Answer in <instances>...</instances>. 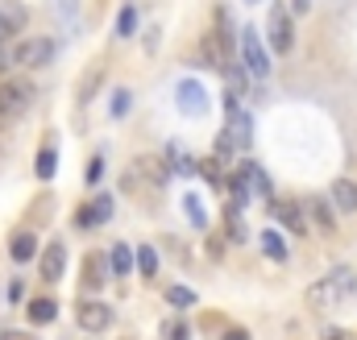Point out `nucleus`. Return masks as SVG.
I'll return each mask as SVG.
<instances>
[{"label":"nucleus","instance_id":"nucleus-1","mask_svg":"<svg viewBox=\"0 0 357 340\" xmlns=\"http://www.w3.org/2000/svg\"><path fill=\"white\" fill-rule=\"evenodd\" d=\"M33 95H38V91H33L29 79L4 75V79H0V129H8V125H13L29 104H33Z\"/></svg>","mask_w":357,"mask_h":340},{"label":"nucleus","instance_id":"nucleus-2","mask_svg":"<svg viewBox=\"0 0 357 340\" xmlns=\"http://www.w3.org/2000/svg\"><path fill=\"white\" fill-rule=\"evenodd\" d=\"M54 54H59V46H54L50 38H21V42L13 46L8 63H17V67H25V71H38V67H50Z\"/></svg>","mask_w":357,"mask_h":340},{"label":"nucleus","instance_id":"nucleus-3","mask_svg":"<svg viewBox=\"0 0 357 340\" xmlns=\"http://www.w3.org/2000/svg\"><path fill=\"white\" fill-rule=\"evenodd\" d=\"M354 282H357L354 270H349V265H337V270H333L324 282H316V286L307 291V303H312V307H328V303L345 299V295L354 291Z\"/></svg>","mask_w":357,"mask_h":340},{"label":"nucleus","instance_id":"nucleus-4","mask_svg":"<svg viewBox=\"0 0 357 340\" xmlns=\"http://www.w3.org/2000/svg\"><path fill=\"white\" fill-rule=\"evenodd\" d=\"M241 63H245V71L254 79H266L270 75V54H266V46H262V33L254 25H245V33H241Z\"/></svg>","mask_w":357,"mask_h":340},{"label":"nucleus","instance_id":"nucleus-5","mask_svg":"<svg viewBox=\"0 0 357 340\" xmlns=\"http://www.w3.org/2000/svg\"><path fill=\"white\" fill-rule=\"evenodd\" d=\"M266 38H270V50H274V54H291V50H295V25H291V13H287L282 4L270 8Z\"/></svg>","mask_w":357,"mask_h":340},{"label":"nucleus","instance_id":"nucleus-6","mask_svg":"<svg viewBox=\"0 0 357 340\" xmlns=\"http://www.w3.org/2000/svg\"><path fill=\"white\" fill-rule=\"evenodd\" d=\"M75 324H79L84 332H108V328H112V307L100 303V299H84V303L75 307Z\"/></svg>","mask_w":357,"mask_h":340},{"label":"nucleus","instance_id":"nucleus-7","mask_svg":"<svg viewBox=\"0 0 357 340\" xmlns=\"http://www.w3.org/2000/svg\"><path fill=\"white\" fill-rule=\"evenodd\" d=\"M175 104L183 116H204V108H208V91L195 84V79H183L175 87Z\"/></svg>","mask_w":357,"mask_h":340},{"label":"nucleus","instance_id":"nucleus-8","mask_svg":"<svg viewBox=\"0 0 357 340\" xmlns=\"http://www.w3.org/2000/svg\"><path fill=\"white\" fill-rule=\"evenodd\" d=\"M112 216V195H96L91 203H84L79 212H75V229H96V224H104Z\"/></svg>","mask_w":357,"mask_h":340},{"label":"nucleus","instance_id":"nucleus-9","mask_svg":"<svg viewBox=\"0 0 357 340\" xmlns=\"http://www.w3.org/2000/svg\"><path fill=\"white\" fill-rule=\"evenodd\" d=\"M67 270V245L63 241H50L46 254H42V282H59Z\"/></svg>","mask_w":357,"mask_h":340},{"label":"nucleus","instance_id":"nucleus-10","mask_svg":"<svg viewBox=\"0 0 357 340\" xmlns=\"http://www.w3.org/2000/svg\"><path fill=\"white\" fill-rule=\"evenodd\" d=\"M21 25H25V8H21L17 0H0V46H4Z\"/></svg>","mask_w":357,"mask_h":340},{"label":"nucleus","instance_id":"nucleus-11","mask_svg":"<svg viewBox=\"0 0 357 340\" xmlns=\"http://www.w3.org/2000/svg\"><path fill=\"white\" fill-rule=\"evenodd\" d=\"M250 129H254L250 112H241V108H237V112H229V133H225V137H229V146H241V150H245V146L254 141V133H250Z\"/></svg>","mask_w":357,"mask_h":340},{"label":"nucleus","instance_id":"nucleus-12","mask_svg":"<svg viewBox=\"0 0 357 340\" xmlns=\"http://www.w3.org/2000/svg\"><path fill=\"white\" fill-rule=\"evenodd\" d=\"M274 220H278L282 229H291L295 237H303V233H307V220H303V208H295V203H282V199H278V203H274Z\"/></svg>","mask_w":357,"mask_h":340},{"label":"nucleus","instance_id":"nucleus-13","mask_svg":"<svg viewBox=\"0 0 357 340\" xmlns=\"http://www.w3.org/2000/svg\"><path fill=\"white\" fill-rule=\"evenodd\" d=\"M199 59H204V67H212V71H229V50L220 46V38H204V42H199Z\"/></svg>","mask_w":357,"mask_h":340},{"label":"nucleus","instance_id":"nucleus-14","mask_svg":"<svg viewBox=\"0 0 357 340\" xmlns=\"http://www.w3.org/2000/svg\"><path fill=\"white\" fill-rule=\"evenodd\" d=\"M8 254H13V261H33V257H38V237H33L29 229L13 233V237H8Z\"/></svg>","mask_w":357,"mask_h":340},{"label":"nucleus","instance_id":"nucleus-15","mask_svg":"<svg viewBox=\"0 0 357 340\" xmlns=\"http://www.w3.org/2000/svg\"><path fill=\"white\" fill-rule=\"evenodd\" d=\"M328 199H333V208H341V212H357V183L337 178V183L328 187Z\"/></svg>","mask_w":357,"mask_h":340},{"label":"nucleus","instance_id":"nucleus-16","mask_svg":"<svg viewBox=\"0 0 357 340\" xmlns=\"http://www.w3.org/2000/svg\"><path fill=\"white\" fill-rule=\"evenodd\" d=\"M237 174H241V183H245V191H250V195H262V199L270 195V178H266L258 167H254V162H245Z\"/></svg>","mask_w":357,"mask_h":340},{"label":"nucleus","instance_id":"nucleus-17","mask_svg":"<svg viewBox=\"0 0 357 340\" xmlns=\"http://www.w3.org/2000/svg\"><path fill=\"white\" fill-rule=\"evenodd\" d=\"M54 316H59V303H54L50 295H42V299L29 303V324H50Z\"/></svg>","mask_w":357,"mask_h":340},{"label":"nucleus","instance_id":"nucleus-18","mask_svg":"<svg viewBox=\"0 0 357 340\" xmlns=\"http://www.w3.org/2000/svg\"><path fill=\"white\" fill-rule=\"evenodd\" d=\"M108 270H112V274H129V270H133V249H129L125 241L112 245V254H108Z\"/></svg>","mask_w":357,"mask_h":340},{"label":"nucleus","instance_id":"nucleus-19","mask_svg":"<svg viewBox=\"0 0 357 340\" xmlns=\"http://www.w3.org/2000/svg\"><path fill=\"white\" fill-rule=\"evenodd\" d=\"M133 265L142 270V278H154V274H158V249H154V245L133 249Z\"/></svg>","mask_w":357,"mask_h":340},{"label":"nucleus","instance_id":"nucleus-20","mask_svg":"<svg viewBox=\"0 0 357 340\" xmlns=\"http://www.w3.org/2000/svg\"><path fill=\"white\" fill-rule=\"evenodd\" d=\"M307 212H312V220H316V229H320V233H337V220H333V208H328L324 199H312V208H307Z\"/></svg>","mask_w":357,"mask_h":340},{"label":"nucleus","instance_id":"nucleus-21","mask_svg":"<svg viewBox=\"0 0 357 340\" xmlns=\"http://www.w3.org/2000/svg\"><path fill=\"white\" fill-rule=\"evenodd\" d=\"M54 170H59V154H54V146H42V154H38V167H33V174H38L42 183H50V178H54Z\"/></svg>","mask_w":357,"mask_h":340},{"label":"nucleus","instance_id":"nucleus-22","mask_svg":"<svg viewBox=\"0 0 357 340\" xmlns=\"http://www.w3.org/2000/svg\"><path fill=\"white\" fill-rule=\"evenodd\" d=\"M262 254H266L270 261H287V245L278 241L274 229H262Z\"/></svg>","mask_w":357,"mask_h":340},{"label":"nucleus","instance_id":"nucleus-23","mask_svg":"<svg viewBox=\"0 0 357 340\" xmlns=\"http://www.w3.org/2000/svg\"><path fill=\"white\" fill-rule=\"evenodd\" d=\"M183 212L191 216V224H195V229H208V212H204L199 195H183Z\"/></svg>","mask_w":357,"mask_h":340},{"label":"nucleus","instance_id":"nucleus-24","mask_svg":"<svg viewBox=\"0 0 357 340\" xmlns=\"http://www.w3.org/2000/svg\"><path fill=\"white\" fill-rule=\"evenodd\" d=\"M116 33H121V38L137 33V8H121V17H116Z\"/></svg>","mask_w":357,"mask_h":340},{"label":"nucleus","instance_id":"nucleus-25","mask_svg":"<svg viewBox=\"0 0 357 340\" xmlns=\"http://www.w3.org/2000/svg\"><path fill=\"white\" fill-rule=\"evenodd\" d=\"M167 303H171V307H191V303H195V291H187V286H171V291H167Z\"/></svg>","mask_w":357,"mask_h":340},{"label":"nucleus","instance_id":"nucleus-26","mask_svg":"<svg viewBox=\"0 0 357 340\" xmlns=\"http://www.w3.org/2000/svg\"><path fill=\"white\" fill-rule=\"evenodd\" d=\"M104 274H108V265H104V257H88V286H100L104 282Z\"/></svg>","mask_w":357,"mask_h":340},{"label":"nucleus","instance_id":"nucleus-27","mask_svg":"<svg viewBox=\"0 0 357 340\" xmlns=\"http://www.w3.org/2000/svg\"><path fill=\"white\" fill-rule=\"evenodd\" d=\"M129 108H133V91H112V108H108V112H112V116H125Z\"/></svg>","mask_w":357,"mask_h":340},{"label":"nucleus","instance_id":"nucleus-28","mask_svg":"<svg viewBox=\"0 0 357 340\" xmlns=\"http://www.w3.org/2000/svg\"><path fill=\"white\" fill-rule=\"evenodd\" d=\"M162 337L167 340H191V328H187L183 320H171V324H162Z\"/></svg>","mask_w":357,"mask_h":340},{"label":"nucleus","instance_id":"nucleus-29","mask_svg":"<svg viewBox=\"0 0 357 340\" xmlns=\"http://www.w3.org/2000/svg\"><path fill=\"white\" fill-rule=\"evenodd\" d=\"M100 178H104V158H91V167H88V183L96 187Z\"/></svg>","mask_w":357,"mask_h":340},{"label":"nucleus","instance_id":"nucleus-30","mask_svg":"<svg viewBox=\"0 0 357 340\" xmlns=\"http://www.w3.org/2000/svg\"><path fill=\"white\" fill-rule=\"evenodd\" d=\"M21 295H25V286H21V282H13V286H8V303H17Z\"/></svg>","mask_w":357,"mask_h":340},{"label":"nucleus","instance_id":"nucleus-31","mask_svg":"<svg viewBox=\"0 0 357 340\" xmlns=\"http://www.w3.org/2000/svg\"><path fill=\"white\" fill-rule=\"evenodd\" d=\"M291 8H295V17H303V13L312 8V0H291Z\"/></svg>","mask_w":357,"mask_h":340},{"label":"nucleus","instance_id":"nucleus-32","mask_svg":"<svg viewBox=\"0 0 357 340\" xmlns=\"http://www.w3.org/2000/svg\"><path fill=\"white\" fill-rule=\"evenodd\" d=\"M225 340H250V332H245V328H229V332H225Z\"/></svg>","mask_w":357,"mask_h":340},{"label":"nucleus","instance_id":"nucleus-33","mask_svg":"<svg viewBox=\"0 0 357 340\" xmlns=\"http://www.w3.org/2000/svg\"><path fill=\"white\" fill-rule=\"evenodd\" d=\"M0 340H38V337H29V332H4Z\"/></svg>","mask_w":357,"mask_h":340},{"label":"nucleus","instance_id":"nucleus-34","mask_svg":"<svg viewBox=\"0 0 357 340\" xmlns=\"http://www.w3.org/2000/svg\"><path fill=\"white\" fill-rule=\"evenodd\" d=\"M4 67H8V54H4V50H0V71H4Z\"/></svg>","mask_w":357,"mask_h":340},{"label":"nucleus","instance_id":"nucleus-35","mask_svg":"<svg viewBox=\"0 0 357 340\" xmlns=\"http://www.w3.org/2000/svg\"><path fill=\"white\" fill-rule=\"evenodd\" d=\"M250 4H258V0H250Z\"/></svg>","mask_w":357,"mask_h":340}]
</instances>
